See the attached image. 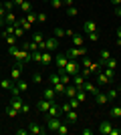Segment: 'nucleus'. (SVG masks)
I'll use <instances>...</instances> for the list:
<instances>
[{
    "label": "nucleus",
    "mask_w": 121,
    "mask_h": 135,
    "mask_svg": "<svg viewBox=\"0 0 121 135\" xmlns=\"http://www.w3.org/2000/svg\"><path fill=\"white\" fill-rule=\"evenodd\" d=\"M119 119H121V117H119Z\"/></svg>",
    "instance_id": "obj_61"
},
{
    "label": "nucleus",
    "mask_w": 121,
    "mask_h": 135,
    "mask_svg": "<svg viewBox=\"0 0 121 135\" xmlns=\"http://www.w3.org/2000/svg\"><path fill=\"white\" fill-rule=\"evenodd\" d=\"M115 34H117V45L121 46V26H119V28L115 30Z\"/></svg>",
    "instance_id": "obj_49"
},
{
    "label": "nucleus",
    "mask_w": 121,
    "mask_h": 135,
    "mask_svg": "<svg viewBox=\"0 0 121 135\" xmlns=\"http://www.w3.org/2000/svg\"><path fill=\"white\" fill-rule=\"evenodd\" d=\"M107 97H109V101H113V99H119V89L111 87V89L107 91Z\"/></svg>",
    "instance_id": "obj_31"
},
{
    "label": "nucleus",
    "mask_w": 121,
    "mask_h": 135,
    "mask_svg": "<svg viewBox=\"0 0 121 135\" xmlns=\"http://www.w3.org/2000/svg\"><path fill=\"white\" fill-rule=\"evenodd\" d=\"M16 12L14 10H10V12H6V16H4V26H14L16 24Z\"/></svg>",
    "instance_id": "obj_11"
},
{
    "label": "nucleus",
    "mask_w": 121,
    "mask_h": 135,
    "mask_svg": "<svg viewBox=\"0 0 121 135\" xmlns=\"http://www.w3.org/2000/svg\"><path fill=\"white\" fill-rule=\"evenodd\" d=\"M105 67H109V69H115V67H117V59H113V56H111L109 61L105 62Z\"/></svg>",
    "instance_id": "obj_43"
},
{
    "label": "nucleus",
    "mask_w": 121,
    "mask_h": 135,
    "mask_svg": "<svg viewBox=\"0 0 121 135\" xmlns=\"http://www.w3.org/2000/svg\"><path fill=\"white\" fill-rule=\"evenodd\" d=\"M67 62H69V56L65 55V52H61V55L55 56V65H57V69H65V67H67Z\"/></svg>",
    "instance_id": "obj_9"
},
{
    "label": "nucleus",
    "mask_w": 121,
    "mask_h": 135,
    "mask_svg": "<svg viewBox=\"0 0 121 135\" xmlns=\"http://www.w3.org/2000/svg\"><path fill=\"white\" fill-rule=\"evenodd\" d=\"M12 2H14V6H20L22 2H26V0H12Z\"/></svg>",
    "instance_id": "obj_55"
},
{
    "label": "nucleus",
    "mask_w": 121,
    "mask_h": 135,
    "mask_svg": "<svg viewBox=\"0 0 121 135\" xmlns=\"http://www.w3.org/2000/svg\"><path fill=\"white\" fill-rule=\"evenodd\" d=\"M45 127H40L38 123H28V133H32V135H45Z\"/></svg>",
    "instance_id": "obj_15"
},
{
    "label": "nucleus",
    "mask_w": 121,
    "mask_h": 135,
    "mask_svg": "<svg viewBox=\"0 0 121 135\" xmlns=\"http://www.w3.org/2000/svg\"><path fill=\"white\" fill-rule=\"evenodd\" d=\"M20 12H24V14L32 12V4H30V0H26V2H22V4H20Z\"/></svg>",
    "instance_id": "obj_32"
},
{
    "label": "nucleus",
    "mask_w": 121,
    "mask_h": 135,
    "mask_svg": "<svg viewBox=\"0 0 121 135\" xmlns=\"http://www.w3.org/2000/svg\"><path fill=\"white\" fill-rule=\"evenodd\" d=\"M83 89L87 91V95H93V97H95V95H97V93H99V87H97V85H95V83H91V81H87Z\"/></svg>",
    "instance_id": "obj_17"
},
{
    "label": "nucleus",
    "mask_w": 121,
    "mask_h": 135,
    "mask_svg": "<svg viewBox=\"0 0 121 135\" xmlns=\"http://www.w3.org/2000/svg\"><path fill=\"white\" fill-rule=\"evenodd\" d=\"M8 55L10 56H14L16 61H28V51H24V49H18V46H10L8 49Z\"/></svg>",
    "instance_id": "obj_1"
},
{
    "label": "nucleus",
    "mask_w": 121,
    "mask_h": 135,
    "mask_svg": "<svg viewBox=\"0 0 121 135\" xmlns=\"http://www.w3.org/2000/svg\"><path fill=\"white\" fill-rule=\"evenodd\" d=\"M107 101H109V97H107V93H101V91H99L97 95H95V103H97V105H105Z\"/></svg>",
    "instance_id": "obj_23"
},
{
    "label": "nucleus",
    "mask_w": 121,
    "mask_h": 135,
    "mask_svg": "<svg viewBox=\"0 0 121 135\" xmlns=\"http://www.w3.org/2000/svg\"><path fill=\"white\" fill-rule=\"evenodd\" d=\"M111 4H113V8H115V6H121V0H111Z\"/></svg>",
    "instance_id": "obj_54"
},
{
    "label": "nucleus",
    "mask_w": 121,
    "mask_h": 135,
    "mask_svg": "<svg viewBox=\"0 0 121 135\" xmlns=\"http://www.w3.org/2000/svg\"><path fill=\"white\" fill-rule=\"evenodd\" d=\"M77 119H79V115H77V109H71L69 113H65V123L75 125V123H77Z\"/></svg>",
    "instance_id": "obj_12"
},
{
    "label": "nucleus",
    "mask_w": 121,
    "mask_h": 135,
    "mask_svg": "<svg viewBox=\"0 0 121 135\" xmlns=\"http://www.w3.org/2000/svg\"><path fill=\"white\" fill-rule=\"evenodd\" d=\"M57 133L59 135H67V133H69V123H61V125H59V129H57Z\"/></svg>",
    "instance_id": "obj_35"
},
{
    "label": "nucleus",
    "mask_w": 121,
    "mask_h": 135,
    "mask_svg": "<svg viewBox=\"0 0 121 135\" xmlns=\"http://www.w3.org/2000/svg\"><path fill=\"white\" fill-rule=\"evenodd\" d=\"M36 16H38V14H36L35 10L28 12V14H26V20H28V24H35V22H36Z\"/></svg>",
    "instance_id": "obj_39"
},
{
    "label": "nucleus",
    "mask_w": 121,
    "mask_h": 135,
    "mask_svg": "<svg viewBox=\"0 0 121 135\" xmlns=\"http://www.w3.org/2000/svg\"><path fill=\"white\" fill-rule=\"evenodd\" d=\"M85 83H87V79H85V77H83L81 73L73 75V85H75L77 89H83V87H85Z\"/></svg>",
    "instance_id": "obj_16"
},
{
    "label": "nucleus",
    "mask_w": 121,
    "mask_h": 135,
    "mask_svg": "<svg viewBox=\"0 0 121 135\" xmlns=\"http://www.w3.org/2000/svg\"><path fill=\"white\" fill-rule=\"evenodd\" d=\"M42 97H45V99H49V101H55V99H57V91H55L51 85H49V87H45V93H42Z\"/></svg>",
    "instance_id": "obj_18"
},
{
    "label": "nucleus",
    "mask_w": 121,
    "mask_h": 135,
    "mask_svg": "<svg viewBox=\"0 0 121 135\" xmlns=\"http://www.w3.org/2000/svg\"><path fill=\"white\" fill-rule=\"evenodd\" d=\"M40 62H42V65H51V62H55V56H52V52H51V51H42Z\"/></svg>",
    "instance_id": "obj_19"
},
{
    "label": "nucleus",
    "mask_w": 121,
    "mask_h": 135,
    "mask_svg": "<svg viewBox=\"0 0 121 135\" xmlns=\"http://www.w3.org/2000/svg\"><path fill=\"white\" fill-rule=\"evenodd\" d=\"M103 73L107 75V79H109V81H115V69H109V67H105V69H103Z\"/></svg>",
    "instance_id": "obj_34"
},
{
    "label": "nucleus",
    "mask_w": 121,
    "mask_h": 135,
    "mask_svg": "<svg viewBox=\"0 0 121 135\" xmlns=\"http://www.w3.org/2000/svg\"><path fill=\"white\" fill-rule=\"evenodd\" d=\"M51 103H52V101H49V99H45V97H42V99L36 103V109H38V113H42V115H45V113L49 111V107H51Z\"/></svg>",
    "instance_id": "obj_14"
},
{
    "label": "nucleus",
    "mask_w": 121,
    "mask_h": 135,
    "mask_svg": "<svg viewBox=\"0 0 121 135\" xmlns=\"http://www.w3.org/2000/svg\"><path fill=\"white\" fill-rule=\"evenodd\" d=\"M97 83H99V85H109L111 81L107 79V75H105L103 71H99V73H97Z\"/></svg>",
    "instance_id": "obj_26"
},
{
    "label": "nucleus",
    "mask_w": 121,
    "mask_h": 135,
    "mask_svg": "<svg viewBox=\"0 0 121 135\" xmlns=\"http://www.w3.org/2000/svg\"><path fill=\"white\" fill-rule=\"evenodd\" d=\"M10 105H12L14 109H16V111H20V113H28V105H24L20 97H12Z\"/></svg>",
    "instance_id": "obj_8"
},
{
    "label": "nucleus",
    "mask_w": 121,
    "mask_h": 135,
    "mask_svg": "<svg viewBox=\"0 0 121 135\" xmlns=\"http://www.w3.org/2000/svg\"><path fill=\"white\" fill-rule=\"evenodd\" d=\"M10 93H12V97H20V93H22V91L18 89L16 83H14V85H12V89H10Z\"/></svg>",
    "instance_id": "obj_44"
},
{
    "label": "nucleus",
    "mask_w": 121,
    "mask_h": 135,
    "mask_svg": "<svg viewBox=\"0 0 121 135\" xmlns=\"http://www.w3.org/2000/svg\"><path fill=\"white\" fill-rule=\"evenodd\" d=\"M71 109H73V107H71V103H69V101H67V103H63V105H61V111H63V113H69Z\"/></svg>",
    "instance_id": "obj_48"
},
{
    "label": "nucleus",
    "mask_w": 121,
    "mask_h": 135,
    "mask_svg": "<svg viewBox=\"0 0 121 135\" xmlns=\"http://www.w3.org/2000/svg\"><path fill=\"white\" fill-rule=\"evenodd\" d=\"M4 40L8 42V46H16L18 45V36L16 34H8V36H4Z\"/></svg>",
    "instance_id": "obj_29"
},
{
    "label": "nucleus",
    "mask_w": 121,
    "mask_h": 135,
    "mask_svg": "<svg viewBox=\"0 0 121 135\" xmlns=\"http://www.w3.org/2000/svg\"><path fill=\"white\" fill-rule=\"evenodd\" d=\"M117 89H119V91H121V81H119V87H117Z\"/></svg>",
    "instance_id": "obj_57"
},
{
    "label": "nucleus",
    "mask_w": 121,
    "mask_h": 135,
    "mask_svg": "<svg viewBox=\"0 0 121 135\" xmlns=\"http://www.w3.org/2000/svg\"><path fill=\"white\" fill-rule=\"evenodd\" d=\"M14 34H16L18 38H20V36H22V34H24V28L20 26V24H18V20H16V24H14Z\"/></svg>",
    "instance_id": "obj_40"
},
{
    "label": "nucleus",
    "mask_w": 121,
    "mask_h": 135,
    "mask_svg": "<svg viewBox=\"0 0 121 135\" xmlns=\"http://www.w3.org/2000/svg\"><path fill=\"white\" fill-rule=\"evenodd\" d=\"M75 97L79 99L81 103H83V101L87 99V91H85V89H77V95H75Z\"/></svg>",
    "instance_id": "obj_37"
},
{
    "label": "nucleus",
    "mask_w": 121,
    "mask_h": 135,
    "mask_svg": "<svg viewBox=\"0 0 121 135\" xmlns=\"http://www.w3.org/2000/svg\"><path fill=\"white\" fill-rule=\"evenodd\" d=\"M18 113H20V111H16L12 105H8V107H6V115H8V117H16Z\"/></svg>",
    "instance_id": "obj_38"
},
{
    "label": "nucleus",
    "mask_w": 121,
    "mask_h": 135,
    "mask_svg": "<svg viewBox=\"0 0 121 135\" xmlns=\"http://www.w3.org/2000/svg\"><path fill=\"white\" fill-rule=\"evenodd\" d=\"M111 59V55H109V51H101V55H99V65L101 67H105V62Z\"/></svg>",
    "instance_id": "obj_25"
},
{
    "label": "nucleus",
    "mask_w": 121,
    "mask_h": 135,
    "mask_svg": "<svg viewBox=\"0 0 121 135\" xmlns=\"http://www.w3.org/2000/svg\"><path fill=\"white\" fill-rule=\"evenodd\" d=\"M65 55L69 56V59H79V56H85L87 55V49H85V46H75V49L65 51Z\"/></svg>",
    "instance_id": "obj_3"
},
{
    "label": "nucleus",
    "mask_w": 121,
    "mask_h": 135,
    "mask_svg": "<svg viewBox=\"0 0 121 135\" xmlns=\"http://www.w3.org/2000/svg\"><path fill=\"white\" fill-rule=\"evenodd\" d=\"M22 49L30 52V51H36V49H38V45H36L35 40H30V42H24V45H22Z\"/></svg>",
    "instance_id": "obj_33"
},
{
    "label": "nucleus",
    "mask_w": 121,
    "mask_h": 135,
    "mask_svg": "<svg viewBox=\"0 0 121 135\" xmlns=\"http://www.w3.org/2000/svg\"><path fill=\"white\" fill-rule=\"evenodd\" d=\"M61 115V105L57 103V99L51 103V107H49V111L45 113V119H49V117H59Z\"/></svg>",
    "instance_id": "obj_5"
},
{
    "label": "nucleus",
    "mask_w": 121,
    "mask_h": 135,
    "mask_svg": "<svg viewBox=\"0 0 121 135\" xmlns=\"http://www.w3.org/2000/svg\"><path fill=\"white\" fill-rule=\"evenodd\" d=\"M111 135H121V129H111Z\"/></svg>",
    "instance_id": "obj_56"
},
{
    "label": "nucleus",
    "mask_w": 121,
    "mask_h": 135,
    "mask_svg": "<svg viewBox=\"0 0 121 135\" xmlns=\"http://www.w3.org/2000/svg\"><path fill=\"white\" fill-rule=\"evenodd\" d=\"M52 36L61 40V38H65V36H67V30H65V28H59V26H57L55 30H52Z\"/></svg>",
    "instance_id": "obj_28"
},
{
    "label": "nucleus",
    "mask_w": 121,
    "mask_h": 135,
    "mask_svg": "<svg viewBox=\"0 0 121 135\" xmlns=\"http://www.w3.org/2000/svg\"><path fill=\"white\" fill-rule=\"evenodd\" d=\"M65 95H67V97H69V99H73V97H75L77 95V87H75V85H67V87H65Z\"/></svg>",
    "instance_id": "obj_24"
},
{
    "label": "nucleus",
    "mask_w": 121,
    "mask_h": 135,
    "mask_svg": "<svg viewBox=\"0 0 121 135\" xmlns=\"http://www.w3.org/2000/svg\"><path fill=\"white\" fill-rule=\"evenodd\" d=\"M14 83H16V87H18L20 91H26V89H28V83H26V81H22V79H20V81H14Z\"/></svg>",
    "instance_id": "obj_41"
},
{
    "label": "nucleus",
    "mask_w": 121,
    "mask_h": 135,
    "mask_svg": "<svg viewBox=\"0 0 121 135\" xmlns=\"http://www.w3.org/2000/svg\"><path fill=\"white\" fill-rule=\"evenodd\" d=\"M65 71L73 77V75H77L81 71V62L77 61V59H69V62H67V67H65Z\"/></svg>",
    "instance_id": "obj_2"
},
{
    "label": "nucleus",
    "mask_w": 121,
    "mask_h": 135,
    "mask_svg": "<svg viewBox=\"0 0 121 135\" xmlns=\"http://www.w3.org/2000/svg\"><path fill=\"white\" fill-rule=\"evenodd\" d=\"M51 6L55 8V10H59V8L63 6V0H51Z\"/></svg>",
    "instance_id": "obj_46"
},
{
    "label": "nucleus",
    "mask_w": 121,
    "mask_h": 135,
    "mask_svg": "<svg viewBox=\"0 0 121 135\" xmlns=\"http://www.w3.org/2000/svg\"><path fill=\"white\" fill-rule=\"evenodd\" d=\"M83 32H87V34L97 32V22H95V20H85V22H83Z\"/></svg>",
    "instance_id": "obj_13"
},
{
    "label": "nucleus",
    "mask_w": 121,
    "mask_h": 135,
    "mask_svg": "<svg viewBox=\"0 0 121 135\" xmlns=\"http://www.w3.org/2000/svg\"><path fill=\"white\" fill-rule=\"evenodd\" d=\"M61 123H63L61 117H49V119H45L46 129H49V131H55V133H57V129H59V125H61Z\"/></svg>",
    "instance_id": "obj_4"
},
{
    "label": "nucleus",
    "mask_w": 121,
    "mask_h": 135,
    "mask_svg": "<svg viewBox=\"0 0 121 135\" xmlns=\"http://www.w3.org/2000/svg\"><path fill=\"white\" fill-rule=\"evenodd\" d=\"M119 105H121V99H119Z\"/></svg>",
    "instance_id": "obj_58"
},
{
    "label": "nucleus",
    "mask_w": 121,
    "mask_h": 135,
    "mask_svg": "<svg viewBox=\"0 0 121 135\" xmlns=\"http://www.w3.org/2000/svg\"><path fill=\"white\" fill-rule=\"evenodd\" d=\"M111 129H113V125L105 119V121H101V123H99V129H97V131H99L101 135H111Z\"/></svg>",
    "instance_id": "obj_10"
},
{
    "label": "nucleus",
    "mask_w": 121,
    "mask_h": 135,
    "mask_svg": "<svg viewBox=\"0 0 121 135\" xmlns=\"http://www.w3.org/2000/svg\"><path fill=\"white\" fill-rule=\"evenodd\" d=\"M109 117H121V105H113L109 109Z\"/></svg>",
    "instance_id": "obj_30"
},
{
    "label": "nucleus",
    "mask_w": 121,
    "mask_h": 135,
    "mask_svg": "<svg viewBox=\"0 0 121 135\" xmlns=\"http://www.w3.org/2000/svg\"><path fill=\"white\" fill-rule=\"evenodd\" d=\"M113 12H115L117 16H121V6H115V8H113Z\"/></svg>",
    "instance_id": "obj_52"
},
{
    "label": "nucleus",
    "mask_w": 121,
    "mask_h": 135,
    "mask_svg": "<svg viewBox=\"0 0 121 135\" xmlns=\"http://www.w3.org/2000/svg\"><path fill=\"white\" fill-rule=\"evenodd\" d=\"M63 83V81H61V75L59 73H51L49 75V85H51V87H57V85H61Z\"/></svg>",
    "instance_id": "obj_20"
},
{
    "label": "nucleus",
    "mask_w": 121,
    "mask_h": 135,
    "mask_svg": "<svg viewBox=\"0 0 121 135\" xmlns=\"http://www.w3.org/2000/svg\"><path fill=\"white\" fill-rule=\"evenodd\" d=\"M32 83H42V73H38V71H36V73H32Z\"/></svg>",
    "instance_id": "obj_42"
},
{
    "label": "nucleus",
    "mask_w": 121,
    "mask_h": 135,
    "mask_svg": "<svg viewBox=\"0 0 121 135\" xmlns=\"http://www.w3.org/2000/svg\"><path fill=\"white\" fill-rule=\"evenodd\" d=\"M0 79H2V77H0Z\"/></svg>",
    "instance_id": "obj_60"
},
{
    "label": "nucleus",
    "mask_w": 121,
    "mask_h": 135,
    "mask_svg": "<svg viewBox=\"0 0 121 135\" xmlns=\"http://www.w3.org/2000/svg\"><path fill=\"white\" fill-rule=\"evenodd\" d=\"M45 2H46V0H45ZM49 2H51V0H49Z\"/></svg>",
    "instance_id": "obj_59"
},
{
    "label": "nucleus",
    "mask_w": 121,
    "mask_h": 135,
    "mask_svg": "<svg viewBox=\"0 0 121 135\" xmlns=\"http://www.w3.org/2000/svg\"><path fill=\"white\" fill-rule=\"evenodd\" d=\"M40 56H42V51H40V49H36V51H30V52H28V61L40 62Z\"/></svg>",
    "instance_id": "obj_21"
},
{
    "label": "nucleus",
    "mask_w": 121,
    "mask_h": 135,
    "mask_svg": "<svg viewBox=\"0 0 121 135\" xmlns=\"http://www.w3.org/2000/svg\"><path fill=\"white\" fill-rule=\"evenodd\" d=\"M22 69H24V61H16V67L12 69V73H10V79L12 81H20V77H22Z\"/></svg>",
    "instance_id": "obj_7"
},
{
    "label": "nucleus",
    "mask_w": 121,
    "mask_h": 135,
    "mask_svg": "<svg viewBox=\"0 0 121 135\" xmlns=\"http://www.w3.org/2000/svg\"><path fill=\"white\" fill-rule=\"evenodd\" d=\"M73 2H75V0H63V4H65V6H73Z\"/></svg>",
    "instance_id": "obj_53"
},
{
    "label": "nucleus",
    "mask_w": 121,
    "mask_h": 135,
    "mask_svg": "<svg viewBox=\"0 0 121 135\" xmlns=\"http://www.w3.org/2000/svg\"><path fill=\"white\" fill-rule=\"evenodd\" d=\"M61 46V42H59V38H55V36H49V38H45V51H51L55 52Z\"/></svg>",
    "instance_id": "obj_6"
},
{
    "label": "nucleus",
    "mask_w": 121,
    "mask_h": 135,
    "mask_svg": "<svg viewBox=\"0 0 121 135\" xmlns=\"http://www.w3.org/2000/svg\"><path fill=\"white\" fill-rule=\"evenodd\" d=\"M87 38L91 40V42H97V40H99V32H91V34H87Z\"/></svg>",
    "instance_id": "obj_47"
},
{
    "label": "nucleus",
    "mask_w": 121,
    "mask_h": 135,
    "mask_svg": "<svg viewBox=\"0 0 121 135\" xmlns=\"http://www.w3.org/2000/svg\"><path fill=\"white\" fill-rule=\"evenodd\" d=\"M12 85H14V81H12V79H0V87H2L4 91H10Z\"/></svg>",
    "instance_id": "obj_27"
},
{
    "label": "nucleus",
    "mask_w": 121,
    "mask_h": 135,
    "mask_svg": "<svg viewBox=\"0 0 121 135\" xmlns=\"http://www.w3.org/2000/svg\"><path fill=\"white\" fill-rule=\"evenodd\" d=\"M28 133V129H16V135H26Z\"/></svg>",
    "instance_id": "obj_51"
},
{
    "label": "nucleus",
    "mask_w": 121,
    "mask_h": 135,
    "mask_svg": "<svg viewBox=\"0 0 121 135\" xmlns=\"http://www.w3.org/2000/svg\"><path fill=\"white\" fill-rule=\"evenodd\" d=\"M36 20H38V22H46V14H38Z\"/></svg>",
    "instance_id": "obj_50"
},
{
    "label": "nucleus",
    "mask_w": 121,
    "mask_h": 135,
    "mask_svg": "<svg viewBox=\"0 0 121 135\" xmlns=\"http://www.w3.org/2000/svg\"><path fill=\"white\" fill-rule=\"evenodd\" d=\"M69 103H71V107L73 109H79V105H81V101L77 99V97H73V99H69Z\"/></svg>",
    "instance_id": "obj_45"
},
{
    "label": "nucleus",
    "mask_w": 121,
    "mask_h": 135,
    "mask_svg": "<svg viewBox=\"0 0 121 135\" xmlns=\"http://www.w3.org/2000/svg\"><path fill=\"white\" fill-rule=\"evenodd\" d=\"M71 40H73V45H75V46H83V45H85V36H83V34H79V32L73 34V36H71Z\"/></svg>",
    "instance_id": "obj_22"
},
{
    "label": "nucleus",
    "mask_w": 121,
    "mask_h": 135,
    "mask_svg": "<svg viewBox=\"0 0 121 135\" xmlns=\"http://www.w3.org/2000/svg\"><path fill=\"white\" fill-rule=\"evenodd\" d=\"M67 14H69V16H79V8H77L75 4H73V6H67Z\"/></svg>",
    "instance_id": "obj_36"
}]
</instances>
